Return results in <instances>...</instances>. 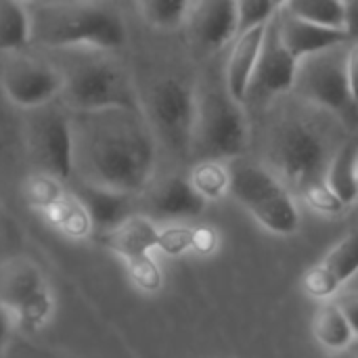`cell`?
I'll list each match as a JSON object with an SVG mask.
<instances>
[{"label":"cell","instance_id":"ac0fdd59","mask_svg":"<svg viewBox=\"0 0 358 358\" xmlns=\"http://www.w3.org/2000/svg\"><path fill=\"white\" fill-rule=\"evenodd\" d=\"M266 25H260V27H254L245 34H239L231 52H229L224 86H227L229 94L239 103L248 101V92H250V84H252L254 69L258 63V55L262 48Z\"/></svg>","mask_w":358,"mask_h":358},{"label":"cell","instance_id":"ab89813d","mask_svg":"<svg viewBox=\"0 0 358 358\" xmlns=\"http://www.w3.org/2000/svg\"><path fill=\"white\" fill-rule=\"evenodd\" d=\"M21 2H25V4H31V2H40V0H21Z\"/></svg>","mask_w":358,"mask_h":358},{"label":"cell","instance_id":"d590c367","mask_svg":"<svg viewBox=\"0 0 358 358\" xmlns=\"http://www.w3.org/2000/svg\"><path fill=\"white\" fill-rule=\"evenodd\" d=\"M331 358H358V357L352 352V350H350V348H348V350H340V352H336Z\"/></svg>","mask_w":358,"mask_h":358},{"label":"cell","instance_id":"4dcf8cb0","mask_svg":"<svg viewBox=\"0 0 358 358\" xmlns=\"http://www.w3.org/2000/svg\"><path fill=\"white\" fill-rule=\"evenodd\" d=\"M336 302H338L340 310L344 313L348 325L352 327L355 338H358V292H346Z\"/></svg>","mask_w":358,"mask_h":358},{"label":"cell","instance_id":"d6986e66","mask_svg":"<svg viewBox=\"0 0 358 358\" xmlns=\"http://www.w3.org/2000/svg\"><path fill=\"white\" fill-rule=\"evenodd\" d=\"M73 193L80 197V201L88 210L94 231H99L101 235L115 229L128 216L134 214L132 210L134 195L111 191V189L96 187V185H86V182H78Z\"/></svg>","mask_w":358,"mask_h":358},{"label":"cell","instance_id":"277c9868","mask_svg":"<svg viewBox=\"0 0 358 358\" xmlns=\"http://www.w3.org/2000/svg\"><path fill=\"white\" fill-rule=\"evenodd\" d=\"M57 63L63 73L61 99L67 111H96L111 107L141 109L143 101L126 67L107 50H63Z\"/></svg>","mask_w":358,"mask_h":358},{"label":"cell","instance_id":"f35d334b","mask_svg":"<svg viewBox=\"0 0 358 358\" xmlns=\"http://www.w3.org/2000/svg\"><path fill=\"white\" fill-rule=\"evenodd\" d=\"M285 0H275V4H277V8H281V4H283Z\"/></svg>","mask_w":358,"mask_h":358},{"label":"cell","instance_id":"7a4b0ae2","mask_svg":"<svg viewBox=\"0 0 358 358\" xmlns=\"http://www.w3.org/2000/svg\"><path fill=\"white\" fill-rule=\"evenodd\" d=\"M31 44L48 50H117L128 40L122 13L105 0L31 2Z\"/></svg>","mask_w":358,"mask_h":358},{"label":"cell","instance_id":"30bf717a","mask_svg":"<svg viewBox=\"0 0 358 358\" xmlns=\"http://www.w3.org/2000/svg\"><path fill=\"white\" fill-rule=\"evenodd\" d=\"M55 103L27 111L29 117L25 126V138L36 170L69 180L73 176L71 115L65 107Z\"/></svg>","mask_w":358,"mask_h":358},{"label":"cell","instance_id":"5b68a950","mask_svg":"<svg viewBox=\"0 0 358 358\" xmlns=\"http://www.w3.org/2000/svg\"><path fill=\"white\" fill-rule=\"evenodd\" d=\"M250 145V124L243 103L235 101L227 86L197 92V117L191 153L199 159L233 162Z\"/></svg>","mask_w":358,"mask_h":358},{"label":"cell","instance_id":"484cf974","mask_svg":"<svg viewBox=\"0 0 358 358\" xmlns=\"http://www.w3.org/2000/svg\"><path fill=\"white\" fill-rule=\"evenodd\" d=\"M281 10L325 27H344L346 23L344 0H285Z\"/></svg>","mask_w":358,"mask_h":358},{"label":"cell","instance_id":"3957f363","mask_svg":"<svg viewBox=\"0 0 358 358\" xmlns=\"http://www.w3.org/2000/svg\"><path fill=\"white\" fill-rule=\"evenodd\" d=\"M336 149L327 128L302 113L285 115L271 134L268 162L277 178L302 199L327 185L325 174Z\"/></svg>","mask_w":358,"mask_h":358},{"label":"cell","instance_id":"5bb4252c","mask_svg":"<svg viewBox=\"0 0 358 358\" xmlns=\"http://www.w3.org/2000/svg\"><path fill=\"white\" fill-rule=\"evenodd\" d=\"M187 21L191 42L203 55L216 52L237 38L235 0H193Z\"/></svg>","mask_w":358,"mask_h":358},{"label":"cell","instance_id":"9a60e30c","mask_svg":"<svg viewBox=\"0 0 358 358\" xmlns=\"http://www.w3.org/2000/svg\"><path fill=\"white\" fill-rule=\"evenodd\" d=\"M277 23L283 44L298 61H302L308 55L352 42L344 27H325V25L308 23L281 8L277 10Z\"/></svg>","mask_w":358,"mask_h":358},{"label":"cell","instance_id":"83f0119b","mask_svg":"<svg viewBox=\"0 0 358 358\" xmlns=\"http://www.w3.org/2000/svg\"><path fill=\"white\" fill-rule=\"evenodd\" d=\"M237 6V36L254 27L266 25L279 10L275 0H235Z\"/></svg>","mask_w":358,"mask_h":358},{"label":"cell","instance_id":"836d02e7","mask_svg":"<svg viewBox=\"0 0 358 358\" xmlns=\"http://www.w3.org/2000/svg\"><path fill=\"white\" fill-rule=\"evenodd\" d=\"M346 23L344 29L348 31L350 40H358V0H344Z\"/></svg>","mask_w":358,"mask_h":358},{"label":"cell","instance_id":"6da1fadb","mask_svg":"<svg viewBox=\"0 0 358 358\" xmlns=\"http://www.w3.org/2000/svg\"><path fill=\"white\" fill-rule=\"evenodd\" d=\"M78 182L138 195L155 172L157 138L145 109L69 111Z\"/></svg>","mask_w":358,"mask_h":358},{"label":"cell","instance_id":"f546056e","mask_svg":"<svg viewBox=\"0 0 358 358\" xmlns=\"http://www.w3.org/2000/svg\"><path fill=\"white\" fill-rule=\"evenodd\" d=\"M191 239H193V229L187 227H168L162 229L159 233V248L168 256H180L187 250H191Z\"/></svg>","mask_w":358,"mask_h":358},{"label":"cell","instance_id":"2e32d148","mask_svg":"<svg viewBox=\"0 0 358 358\" xmlns=\"http://www.w3.org/2000/svg\"><path fill=\"white\" fill-rule=\"evenodd\" d=\"M206 199L193 189L189 176H170L149 193V212L164 220L197 218L206 210Z\"/></svg>","mask_w":358,"mask_h":358},{"label":"cell","instance_id":"74e56055","mask_svg":"<svg viewBox=\"0 0 358 358\" xmlns=\"http://www.w3.org/2000/svg\"><path fill=\"white\" fill-rule=\"evenodd\" d=\"M350 350H352V352H355V355L358 357V338L355 340V342H352V344H350Z\"/></svg>","mask_w":358,"mask_h":358},{"label":"cell","instance_id":"8d00e7d4","mask_svg":"<svg viewBox=\"0 0 358 358\" xmlns=\"http://www.w3.org/2000/svg\"><path fill=\"white\" fill-rule=\"evenodd\" d=\"M355 185H357V193H358V151H357V159H355Z\"/></svg>","mask_w":358,"mask_h":358},{"label":"cell","instance_id":"e575fe53","mask_svg":"<svg viewBox=\"0 0 358 358\" xmlns=\"http://www.w3.org/2000/svg\"><path fill=\"white\" fill-rule=\"evenodd\" d=\"M13 329H15V321H13L10 313L0 306V358L6 350V344H8V338H10Z\"/></svg>","mask_w":358,"mask_h":358},{"label":"cell","instance_id":"d6a6232c","mask_svg":"<svg viewBox=\"0 0 358 358\" xmlns=\"http://www.w3.org/2000/svg\"><path fill=\"white\" fill-rule=\"evenodd\" d=\"M218 239L216 233L208 227L203 229H193V239H191V250L199 252V254H210L216 248Z\"/></svg>","mask_w":358,"mask_h":358},{"label":"cell","instance_id":"ffe728a7","mask_svg":"<svg viewBox=\"0 0 358 358\" xmlns=\"http://www.w3.org/2000/svg\"><path fill=\"white\" fill-rule=\"evenodd\" d=\"M44 218L48 220V224L55 231H59L61 235H65L67 239H73V241H84L94 233L90 214L73 191H67L65 197L61 201H57L44 214Z\"/></svg>","mask_w":358,"mask_h":358},{"label":"cell","instance_id":"ba28073f","mask_svg":"<svg viewBox=\"0 0 358 358\" xmlns=\"http://www.w3.org/2000/svg\"><path fill=\"white\" fill-rule=\"evenodd\" d=\"M350 44V42H348ZM348 44L304 57L298 63L296 90L321 111L334 113L342 124L357 126L358 111L348 86Z\"/></svg>","mask_w":358,"mask_h":358},{"label":"cell","instance_id":"d4e9b609","mask_svg":"<svg viewBox=\"0 0 358 358\" xmlns=\"http://www.w3.org/2000/svg\"><path fill=\"white\" fill-rule=\"evenodd\" d=\"M67 189H65V180L50 174V172H42L36 170L31 172L25 180H23V199L25 203L40 212L42 216L65 197Z\"/></svg>","mask_w":358,"mask_h":358},{"label":"cell","instance_id":"7402d4cb","mask_svg":"<svg viewBox=\"0 0 358 358\" xmlns=\"http://www.w3.org/2000/svg\"><path fill=\"white\" fill-rule=\"evenodd\" d=\"M313 331L319 344H323L334 352L348 350L350 344L355 342V331L348 325L336 300H323V304L317 308L313 319Z\"/></svg>","mask_w":358,"mask_h":358},{"label":"cell","instance_id":"44dd1931","mask_svg":"<svg viewBox=\"0 0 358 358\" xmlns=\"http://www.w3.org/2000/svg\"><path fill=\"white\" fill-rule=\"evenodd\" d=\"M31 44L29 6L21 0H0V55L21 52Z\"/></svg>","mask_w":358,"mask_h":358},{"label":"cell","instance_id":"8fae6325","mask_svg":"<svg viewBox=\"0 0 358 358\" xmlns=\"http://www.w3.org/2000/svg\"><path fill=\"white\" fill-rule=\"evenodd\" d=\"M0 90L6 101L23 111L50 105L61 99L63 73L57 63L25 55H2Z\"/></svg>","mask_w":358,"mask_h":358},{"label":"cell","instance_id":"cb8c5ba5","mask_svg":"<svg viewBox=\"0 0 358 358\" xmlns=\"http://www.w3.org/2000/svg\"><path fill=\"white\" fill-rule=\"evenodd\" d=\"M134 4L147 25L170 31L189 19L193 0H134Z\"/></svg>","mask_w":358,"mask_h":358},{"label":"cell","instance_id":"8992f818","mask_svg":"<svg viewBox=\"0 0 358 358\" xmlns=\"http://www.w3.org/2000/svg\"><path fill=\"white\" fill-rule=\"evenodd\" d=\"M229 195L239 201L264 229L277 235H294L300 227V214L292 191L271 168L237 162L229 166Z\"/></svg>","mask_w":358,"mask_h":358},{"label":"cell","instance_id":"e0dca14e","mask_svg":"<svg viewBox=\"0 0 358 358\" xmlns=\"http://www.w3.org/2000/svg\"><path fill=\"white\" fill-rule=\"evenodd\" d=\"M162 229L153 222V218L145 214H132L115 229L101 235V241L107 250L120 256L124 262L151 254L159 248Z\"/></svg>","mask_w":358,"mask_h":358},{"label":"cell","instance_id":"4fadbf2b","mask_svg":"<svg viewBox=\"0 0 358 358\" xmlns=\"http://www.w3.org/2000/svg\"><path fill=\"white\" fill-rule=\"evenodd\" d=\"M358 273V231L336 243L302 279V289L317 300L334 298Z\"/></svg>","mask_w":358,"mask_h":358},{"label":"cell","instance_id":"603a6c76","mask_svg":"<svg viewBox=\"0 0 358 358\" xmlns=\"http://www.w3.org/2000/svg\"><path fill=\"white\" fill-rule=\"evenodd\" d=\"M358 143L357 141H348L342 147L336 149L327 174H325V182L331 189V193L344 203L350 206L358 199L357 185H355V159H357Z\"/></svg>","mask_w":358,"mask_h":358},{"label":"cell","instance_id":"4316f807","mask_svg":"<svg viewBox=\"0 0 358 358\" xmlns=\"http://www.w3.org/2000/svg\"><path fill=\"white\" fill-rule=\"evenodd\" d=\"M189 180L193 189L206 199H218L224 193H229V182H231V170L227 162H216V159H199L189 174Z\"/></svg>","mask_w":358,"mask_h":358},{"label":"cell","instance_id":"f1b7e54d","mask_svg":"<svg viewBox=\"0 0 358 358\" xmlns=\"http://www.w3.org/2000/svg\"><path fill=\"white\" fill-rule=\"evenodd\" d=\"M126 268H128V275L132 279V283L145 292V294H153L162 287V268L159 264L153 260L151 254L147 256H141V258H134V260H128L126 262Z\"/></svg>","mask_w":358,"mask_h":358},{"label":"cell","instance_id":"52a82bcc","mask_svg":"<svg viewBox=\"0 0 358 358\" xmlns=\"http://www.w3.org/2000/svg\"><path fill=\"white\" fill-rule=\"evenodd\" d=\"M0 306L6 308L15 327L36 334L55 315V296L40 264L27 256H10L0 262Z\"/></svg>","mask_w":358,"mask_h":358},{"label":"cell","instance_id":"1f68e13d","mask_svg":"<svg viewBox=\"0 0 358 358\" xmlns=\"http://www.w3.org/2000/svg\"><path fill=\"white\" fill-rule=\"evenodd\" d=\"M346 67H348L350 94H352V101H355L358 111V40H352L348 44V61H346Z\"/></svg>","mask_w":358,"mask_h":358},{"label":"cell","instance_id":"9c48e42d","mask_svg":"<svg viewBox=\"0 0 358 358\" xmlns=\"http://www.w3.org/2000/svg\"><path fill=\"white\" fill-rule=\"evenodd\" d=\"M143 109L155 138L180 157L191 155L197 117V90L189 80L180 76H164L155 80Z\"/></svg>","mask_w":358,"mask_h":358},{"label":"cell","instance_id":"7c38bea8","mask_svg":"<svg viewBox=\"0 0 358 358\" xmlns=\"http://www.w3.org/2000/svg\"><path fill=\"white\" fill-rule=\"evenodd\" d=\"M298 59L287 50V46L281 40L277 13L268 21L262 48L258 55V63L254 69V78L250 84L248 99H271L277 94H285L294 90L296 86V73H298Z\"/></svg>","mask_w":358,"mask_h":358}]
</instances>
